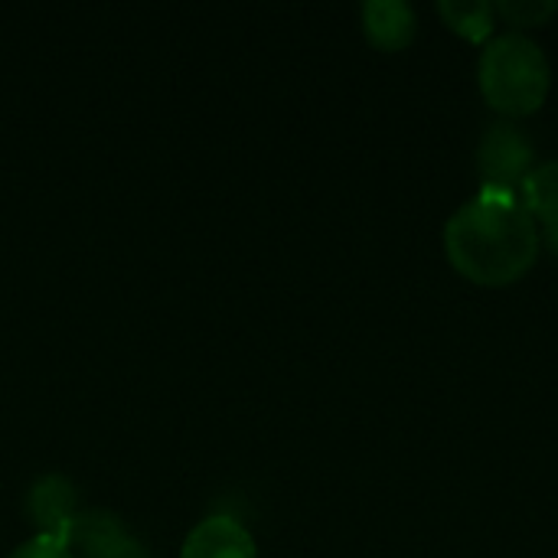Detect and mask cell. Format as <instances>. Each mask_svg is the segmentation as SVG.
<instances>
[{
  "instance_id": "cell-5",
  "label": "cell",
  "mask_w": 558,
  "mask_h": 558,
  "mask_svg": "<svg viewBox=\"0 0 558 558\" xmlns=\"http://www.w3.org/2000/svg\"><path fill=\"white\" fill-rule=\"evenodd\" d=\"M363 29L373 46L386 52H399L415 39L418 13L405 0H369L363 3Z\"/></svg>"
},
{
  "instance_id": "cell-4",
  "label": "cell",
  "mask_w": 558,
  "mask_h": 558,
  "mask_svg": "<svg viewBox=\"0 0 558 558\" xmlns=\"http://www.w3.org/2000/svg\"><path fill=\"white\" fill-rule=\"evenodd\" d=\"M180 558H258V553L242 523L232 517H209L186 536Z\"/></svg>"
},
{
  "instance_id": "cell-3",
  "label": "cell",
  "mask_w": 558,
  "mask_h": 558,
  "mask_svg": "<svg viewBox=\"0 0 558 558\" xmlns=\"http://www.w3.org/2000/svg\"><path fill=\"white\" fill-rule=\"evenodd\" d=\"M533 157L536 154L523 128H517L513 121H500L484 134L481 150H477V167H481V177L487 180V190L510 193L513 183L523 186V180L533 173L536 167Z\"/></svg>"
},
{
  "instance_id": "cell-1",
  "label": "cell",
  "mask_w": 558,
  "mask_h": 558,
  "mask_svg": "<svg viewBox=\"0 0 558 558\" xmlns=\"http://www.w3.org/2000/svg\"><path fill=\"white\" fill-rule=\"evenodd\" d=\"M539 226L507 190H484L445 226V252L458 275L484 288L520 281L539 258Z\"/></svg>"
},
{
  "instance_id": "cell-12",
  "label": "cell",
  "mask_w": 558,
  "mask_h": 558,
  "mask_svg": "<svg viewBox=\"0 0 558 558\" xmlns=\"http://www.w3.org/2000/svg\"><path fill=\"white\" fill-rule=\"evenodd\" d=\"M539 235H546L549 248H553V252H556V255H558V226H546V229H543Z\"/></svg>"
},
{
  "instance_id": "cell-9",
  "label": "cell",
  "mask_w": 558,
  "mask_h": 558,
  "mask_svg": "<svg viewBox=\"0 0 558 558\" xmlns=\"http://www.w3.org/2000/svg\"><path fill=\"white\" fill-rule=\"evenodd\" d=\"M438 10L445 23L471 43H484L497 26V10L484 0H441Z\"/></svg>"
},
{
  "instance_id": "cell-6",
  "label": "cell",
  "mask_w": 558,
  "mask_h": 558,
  "mask_svg": "<svg viewBox=\"0 0 558 558\" xmlns=\"http://www.w3.org/2000/svg\"><path fill=\"white\" fill-rule=\"evenodd\" d=\"M78 539L88 558H144L141 546L124 536V530L111 517H82L69 526V543Z\"/></svg>"
},
{
  "instance_id": "cell-11",
  "label": "cell",
  "mask_w": 558,
  "mask_h": 558,
  "mask_svg": "<svg viewBox=\"0 0 558 558\" xmlns=\"http://www.w3.org/2000/svg\"><path fill=\"white\" fill-rule=\"evenodd\" d=\"M10 558H75L69 549V533H39L36 539L13 549Z\"/></svg>"
},
{
  "instance_id": "cell-8",
  "label": "cell",
  "mask_w": 558,
  "mask_h": 558,
  "mask_svg": "<svg viewBox=\"0 0 558 558\" xmlns=\"http://www.w3.org/2000/svg\"><path fill=\"white\" fill-rule=\"evenodd\" d=\"M69 507H72V490L59 477L39 481L29 497V510H33L36 523L43 526V533H69V526H72Z\"/></svg>"
},
{
  "instance_id": "cell-10",
  "label": "cell",
  "mask_w": 558,
  "mask_h": 558,
  "mask_svg": "<svg viewBox=\"0 0 558 558\" xmlns=\"http://www.w3.org/2000/svg\"><path fill=\"white\" fill-rule=\"evenodd\" d=\"M494 10H497V16L510 20L513 26L530 29V26H543L556 13L558 3L553 0H504V3H494Z\"/></svg>"
},
{
  "instance_id": "cell-7",
  "label": "cell",
  "mask_w": 558,
  "mask_h": 558,
  "mask_svg": "<svg viewBox=\"0 0 558 558\" xmlns=\"http://www.w3.org/2000/svg\"><path fill=\"white\" fill-rule=\"evenodd\" d=\"M523 209L546 226H558V160L533 167L523 180Z\"/></svg>"
},
{
  "instance_id": "cell-2",
  "label": "cell",
  "mask_w": 558,
  "mask_h": 558,
  "mask_svg": "<svg viewBox=\"0 0 558 558\" xmlns=\"http://www.w3.org/2000/svg\"><path fill=\"white\" fill-rule=\"evenodd\" d=\"M481 92L507 121L539 111L553 88V65L536 39L520 29L494 36L481 52Z\"/></svg>"
}]
</instances>
